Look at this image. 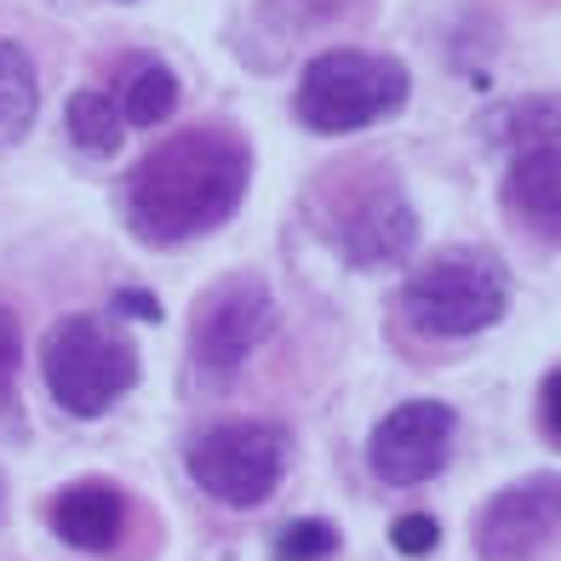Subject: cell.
<instances>
[{
    "label": "cell",
    "mask_w": 561,
    "mask_h": 561,
    "mask_svg": "<svg viewBox=\"0 0 561 561\" xmlns=\"http://www.w3.org/2000/svg\"><path fill=\"white\" fill-rule=\"evenodd\" d=\"M247 184H252L247 144L236 133H224V126H190V133L156 144L126 172L121 213L144 247L172 252L236 218Z\"/></svg>",
    "instance_id": "6da1fadb"
},
{
    "label": "cell",
    "mask_w": 561,
    "mask_h": 561,
    "mask_svg": "<svg viewBox=\"0 0 561 561\" xmlns=\"http://www.w3.org/2000/svg\"><path fill=\"white\" fill-rule=\"evenodd\" d=\"M310 218L350 270H390L419 247V213L401 178L378 161L321 172L310 184Z\"/></svg>",
    "instance_id": "7a4b0ae2"
},
{
    "label": "cell",
    "mask_w": 561,
    "mask_h": 561,
    "mask_svg": "<svg viewBox=\"0 0 561 561\" xmlns=\"http://www.w3.org/2000/svg\"><path fill=\"white\" fill-rule=\"evenodd\" d=\"M510 310V270L488 247H447L401 280V321L424 339H476Z\"/></svg>",
    "instance_id": "3957f363"
},
{
    "label": "cell",
    "mask_w": 561,
    "mask_h": 561,
    "mask_svg": "<svg viewBox=\"0 0 561 561\" xmlns=\"http://www.w3.org/2000/svg\"><path fill=\"white\" fill-rule=\"evenodd\" d=\"M407 98H413L407 64L385 53H362V46H333V53H316L304 64L293 110L310 133L344 138V133H362V126L401 115Z\"/></svg>",
    "instance_id": "277c9868"
},
{
    "label": "cell",
    "mask_w": 561,
    "mask_h": 561,
    "mask_svg": "<svg viewBox=\"0 0 561 561\" xmlns=\"http://www.w3.org/2000/svg\"><path fill=\"white\" fill-rule=\"evenodd\" d=\"M41 378L69 419H104L138 385V344L104 316H64L41 339Z\"/></svg>",
    "instance_id": "5b68a950"
},
{
    "label": "cell",
    "mask_w": 561,
    "mask_h": 561,
    "mask_svg": "<svg viewBox=\"0 0 561 561\" xmlns=\"http://www.w3.org/2000/svg\"><path fill=\"white\" fill-rule=\"evenodd\" d=\"M488 138L510 156L504 213L533 241H561V98H516L488 121Z\"/></svg>",
    "instance_id": "8992f818"
},
{
    "label": "cell",
    "mask_w": 561,
    "mask_h": 561,
    "mask_svg": "<svg viewBox=\"0 0 561 561\" xmlns=\"http://www.w3.org/2000/svg\"><path fill=\"white\" fill-rule=\"evenodd\" d=\"M287 453H293L287 424L224 419V424H207L201 436H190L184 470L207 499H218L229 510H259L264 499H275L280 470H287Z\"/></svg>",
    "instance_id": "52a82bcc"
},
{
    "label": "cell",
    "mask_w": 561,
    "mask_h": 561,
    "mask_svg": "<svg viewBox=\"0 0 561 561\" xmlns=\"http://www.w3.org/2000/svg\"><path fill=\"white\" fill-rule=\"evenodd\" d=\"M275 327V293L259 275H224L201 293L195 316H190V367L207 378L213 390H224L236 378L259 344Z\"/></svg>",
    "instance_id": "ba28073f"
},
{
    "label": "cell",
    "mask_w": 561,
    "mask_h": 561,
    "mask_svg": "<svg viewBox=\"0 0 561 561\" xmlns=\"http://www.w3.org/2000/svg\"><path fill=\"white\" fill-rule=\"evenodd\" d=\"M458 442V413L447 401H401L390 407L378 430L367 436V470L390 488H419V481L442 476Z\"/></svg>",
    "instance_id": "9c48e42d"
},
{
    "label": "cell",
    "mask_w": 561,
    "mask_h": 561,
    "mask_svg": "<svg viewBox=\"0 0 561 561\" xmlns=\"http://www.w3.org/2000/svg\"><path fill=\"white\" fill-rule=\"evenodd\" d=\"M561 533V476H527L516 488L493 493L476 516V556L481 561H533Z\"/></svg>",
    "instance_id": "30bf717a"
},
{
    "label": "cell",
    "mask_w": 561,
    "mask_h": 561,
    "mask_svg": "<svg viewBox=\"0 0 561 561\" xmlns=\"http://www.w3.org/2000/svg\"><path fill=\"white\" fill-rule=\"evenodd\" d=\"M46 522L69 550L87 556H115L133 533V499H126L115 481H75L53 504H46Z\"/></svg>",
    "instance_id": "8fae6325"
},
{
    "label": "cell",
    "mask_w": 561,
    "mask_h": 561,
    "mask_svg": "<svg viewBox=\"0 0 561 561\" xmlns=\"http://www.w3.org/2000/svg\"><path fill=\"white\" fill-rule=\"evenodd\" d=\"M115 110L126 126H161L178 110V75L161 58H126Z\"/></svg>",
    "instance_id": "7c38bea8"
},
{
    "label": "cell",
    "mask_w": 561,
    "mask_h": 561,
    "mask_svg": "<svg viewBox=\"0 0 561 561\" xmlns=\"http://www.w3.org/2000/svg\"><path fill=\"white\" fill-rule=\"evenodd\" d=\"M35 110H41V75L18 41L0 35V149H12L30 133Z\"/></svg>",
    "instance_id": "4fadbf2b"
},
{
    "label": "cell",
    "mask_w": 561,
    "mask_h": 561,
    "mask_svg": "<svg viewBox=\"0 0 561 561\" xmlns=\"http://www.w3.org/2000/svg\"><path fill=\"white\" fill-rule=\"evenodd\" d=\"M64 133H69L75 149H87V156H115L121 138H126V121H121L110 92L81 87L69 98V110H64Z\"/></svg>",
    "instance_id": "5bb4252c"
},
{
    "label": "cell",
    "mask_w": 561,
    "mask_h": 561,
    "mask_svg": "<svg viewBox=\"0 0 561 561\" xmlns=\"http://www.w3.org/2000/svg\"><path fill=\"white\" fill-rule=\"evenodd\" d=\"M373 0H264L259 18L280 35H310V30H327V23H344L355 12H367Z\"/></svg>",
    "instance_id": "9a60e30c"
},
{
    "label": "cell",
    "mask_w": 561,
    "mask_h": 561,
    "mask_svg": "<svg viewBox=\"0 0 561 561\" xmlns=\"http://www.w3.org/2000/svg\"><path fill=\"white\" fill-rule=\"evenodd\" d=\"M270 556L275 561H327V556H339V527L327 516H298L270 539Z\"/></svg>",
    "instance_id": "2e32d148"
},
{
    "label": "cell",
    "mask_w": 561,
    "mask_h": 561,
    "mask_svg": "<svg viewBox=\"0 0 561 561\" xmlns=\"http://www.w3.org/2000/svg\"><path fill=\"white\" fill-rule=\"evenodd\" d=\"M390 545H396L401 556H430V550L442 545V522L424 516V510H413V516H401V522L390 527Z\"/></svg>",
    "instance_id": "e0dca14e"
},
{
    "label": "cell",
    "mask_w": 561,
    "mask_h": 561,
    "mask_svg": "<svg viewBox=\"0 0 561 561\" xmlns=\"http://www.w3.org/2000/svg\"><path fill=\"white\" fill-rule=\"evenodd\" d=\"M18 355H23L18 316L0 304V401H18Z\"/></svg>",
    "instance_id": "ac0fdd59"
},
{
    "label": "cell",
    "mask_w": 561,
    "mask_h": 561,
    "mask_svg": "<svg viewBox=\"0 0 561 561\" xmlns=\"http://www.w3.org/2000/svg\"><path fill=\"white\" fill-rule=\"evenodd\" d=\"M539 424H545L550 442H561V367H550L545 385H539Z\"/></svg>",
    "instance_id": "d6986e66"
},
{
    "label": "cell",
    "mask_w": 561,
    "mask_h": 561,
    "mask_svg": "<svg viewBox=\"0 0 561 561\" xmlns=\"http://www.w3.org/2000/svg\"><path fill=\"white\" fill-rule=\"evenodd\" d=\"M115 310H121V316H133V321H149V327H156V321H161V298H149L144 287H121V293H115Z\"/></svg>",
    "instance_id": "ffe728a7"
},
{
    "label": "cell",
    "mask_w": 561,
    "mask_h": 561,
    "mask_svg": "<svg viewBox=\"0 0 561 561\" xmlns=\"http://www.w3.org/2000/svg\"><path fill=\"white\" fill-rule=\"evenodd\" d=\"M0 510H7V488H0Z\"/></svg>",
    "instance_id": "44dd1931"
}]
</instances>
